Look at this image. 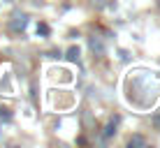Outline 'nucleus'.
Masks as SVG:
<instances>
[{
	"label": "nucleus",
	"mask_w": 160,
	"mask_h": 148,
	"mask_svg": "<svg viewBox=\"0 0 160 148\" xmlns=\"http://www.w3.org/2000/svg\"><path fill=\"white\" fill-rule=\"evenodd\" d=\"M114 132H116V120H112V123L104 127V136H112Z\"/></svg>",
	"instance_id": "39448f33"
},
{
	"label": "nucleus",
	"mask_w": 160,
	"mask_h": 148,
	"mask_svg": "<svg viewBox=\"0 0 160 148\" xmlns=\"http://www.w3.org/2000/svg\"><path fill=\"white\" fill-rule=\"evenodd\" d=\"M26 23H28V16H26L23 12H14L12 14V30H23L26 28Z\"/></svg>",
	"instance_id": "f257e3e1"
},
{
	"label": "nucleus",
	"mask_w": 160,
	"mask_h": 148,
	"mask_svg": "<svg viewBox=\"0 0 160 148\" xmlns=\"http://www.w3.org/2000/svg\"><path fill=\"white\" fill-rule=\"evenodd\" d=\"M88 46H91V51L98 53V56H102V53H104V44L100 42V37H91V40H88Z\"/></svg>",
	"instance_id": "f03ea898"
},
{
	"label": "nucleus",
	"mask_w": 160,
	"mask_h": 148,
	"mask_svg": "<svg viewBox=\"0 0 160 148\" xmlns=\"http://www.w3.org/2000/svg\"><path fill=\"white\" fill-rule=\"evenodd\" d=\"M37 32H40V35H49V26L47 23H40V26H37Z\"/></svg>",
	"instance_id": "423d86ee"
},
{
	"label": "nucleus",
	"mask_w": 160,
	"mask_h": 148,
	"mask_svg": "<svg viewBox=\"0 0 160 148\" xmlns=\"http://www.w3.org/2000/svg\"><path fill=\"white\" fill-rule=\"evenodd\" d=\"M93 5H95L98 9H102V7H107V5H109V0H93Z\"/></svg>",
	"instance_id": "0eeeda50"
},
{
	"label": "nucleus",
	"mask_w": 160,
	"mask_h": 148,
	"mask_svg": "<svg viewBox=\"0 0 160 148\" xmlns=\"http://www.w3.org/2000/svg\"><path fill=\"white\" fill-rule=\"evenodd\" d=\"M0 118H5V120H9V118H12V116H9V113H7V109H0Z\"/></svg>",
	"instance_id": "6e6552de"
},
{
	"label": "nucleus",
	"mask_w": 160,
	"mask_h": 148,
	"mask_svg": "<svg viewBox=\"0 0 160 148\" xmlns=\"http://www.w3.org/2000/svg\"><path fill=\"white\" fill-rule=\"evenodd\" d=\"M68 60H72V63L79 60V49H77V46H72V49L68 51Z\"/></svg>",
	"instance_id": "20e7f679"
},
{
	"label": "nucleus",
	"mask_w": 160,
	"mask_h": 148,
	"mask_svg": "<svg viewBox=\"0 0 160 148\" xmlns=\"http://www.w3.org/2000/svg\"><path fill=\"white\" fill-rule=\"evenodd\" d=\"M128 146H130V148H135V146H146V139H144L142 134H135V136H130Z\"/></svg>",
	"instance_id": "7ed1b4c3"
}]
</instances>
